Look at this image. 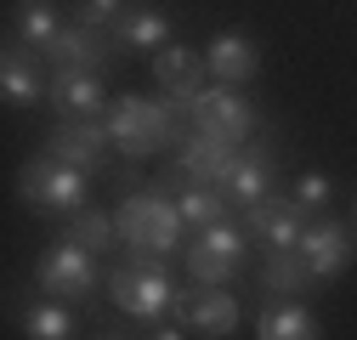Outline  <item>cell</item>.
<instances>
[{
    "label": "cell",
    "instance_id": "cell-30",
    "mask_svg": "<svg viewBox=\"0 0 357 340\" xmlns=\"http://www.w3.org/2000/svg\"><path fill=\"white\" fill-rule=\"evenodd\" d=\"M351 216H357V204H351Z\"/></svg>",
    "mask_w": 357,
    "mask_h": 340
},
{
    "label": "cell",
    "instance_id": "cell-12",
    "mask_svg": "<svg viewBox=\"0 0 357 340\" xmlns=\"http://www.w3.org/2000/svg\"><path fill=\"white\" fill-rule=\"evenodd\" d=\"M244 227H250L266 249H295V244H301V233H306V210H301L295 199L266 193V199H255V204L244 210Z\"/></svg>",
    "mask_w": 357,
    "mask_h": 340
},
{
    "label": "cell",
    "instance_id": "cell-10",
    "mask_svg": "<svg viewBox=\"0 0 357 340\" xmlns=\"http://www.w3.org/2000/svg\"><path fill=\"white\" fill-rule=\"evenodd\" d=\"M295 255H301V267H306L312 284H335L351 267V238H346V227L335 216H318V222H306Z\"/></svg>",
    "mask_w": 357,
    "mask_h": 340
},
{
    "label": "cell",
    "instance_id": "cell-25",
    "mask_svg": "<svg viewBox=\"0 0 357 340\" xmlns=\"http://www.w3.org/2000/svg\"><path fill=\"white\" fill-rule=\"evenodd\" d=\"M23 334L29 340H74V312H68V301H34L29 312H23Z\"/></svg>",
    "mask_w": 357,
    "mask_h": 340
},
{
    "label": "cell",
    "instance_id": "cell-11",
    "mask_svg": "<svg viewBox=\"0 0 357 340\" xmlns=\"http://www.w3.org/2000/svg\"><path fill=\"white\" fill-rule=\"evenodd\" d=\"M108 148H114L108 119H63L52 131V142H46V153L63 159V164H74V170H102Z\"/></svg>",
    "mask_w": 357,
    "mask_h": 340
},
{
    "label": "cell",
    "instance_id": "cell-28",
    "mask_svg": "<svg viewBox=\"0 0 357 340\" xmlns=\"http://www.w3.org/2000/svg\"><path fill=\"white\" fill-rule=\"evenodd\" d=\"M148 340H182V329H170V323H153V334Z\"/></svg>",
    "mask_w": 357,
    "mask_h": 340
},
{
    "label": "cell",
    "instance_id": "cell-15",
    "mask_svg": "<svg viewBox=\"0 0 357 340\" xmlns=\"http://www.w3.org/2000/svg\"><path fill=\"white\" fill-rule=\"evenodd\" d=\"M204 68H210V79H215V85H233V91H238V85L261 68V52H255V40H250V34L227 29V34H215V40H210Z\"/></svg>",
    "mask_w": 357,
    "mask_h": 340
},
{
    "label": "cell",
    "instance_id": "cell-17",
    "mask_svg": "<svg viewBox=\"0 0 357 340\" xmlns=\"http://www.w3.org/2000/svg\"><path fill=\"white\" fill-rule=\"evenodd\" d=\"M221 193H227L233 204H255V199H266L273 193V153H261V148H238V159H233V170H227V182H221Z\"/></svg>",
    "mask_w": 357,
    "mask_h": 340
},
{
    "label": "cell",
    "instance_id": "cell-26",
    "mask_svg": "<svg viewBox=\"0 0 357 340\" xmlns=\"http://www.w3.org/2000/svg\"><path fill=\"white\" fill-rule=\"evenodd\" d=\"M125 17V0H74V23H85V29H114Z\"/></svg>",
    "mask_w": 357,
    "mask_h": 340
},
{
    "label": "cell",
    "instance_id": "cell-14",
    "mask_svg": "<svg viewBox=\"0 0 357 340\" xmlns=\"http://www.w3.org/2000/svg\"><path fill=\"white\" fill-rule=\"evenodd\" d=\"M52 108L63 119H108V97L97 68H57L52 74Z\"/></svg>",
    "mask_w": 357,
    "mask_h": 340
},
{
    "label": "cell",
    "instance_id": "cell-16",
    "mask_svg": "<svg viewBox=\"0 0 357 340\" xmlns=\"http://www.w3.org/2000/svg\"><path fill=\"white\" fill-rule=\"evenodd\" d=\"M108 57H114V46L102 40V29H85V23H68L46 52L52 68H97V74L108 68Z\"/></svg>",
    "mask_w": 357,
    "mask_h": 340
},
{
    "label": "cell",
    "instance_id": "cell-21",
    "mask_svg": "<svg viewBox=\"0 0 357 340\" xmlns=\"http://www.w3.org/2000/svg\"><path fill=\"white\" fill-rule=\"evenodd\" d=\"M255 340H324V329H318V318H312L306 307L278 301V307H266L255 318Z\"/></svg>",
    "mask_w": 357,
    "mask_h": 340
},
{
    "label": "cell",
    "instance_id": "cell-24",
    "mask_svg": "<svg viewBox=\"0 0 357 340\" xmlns=\"http://www.w3.org/2000/svg\"><path fill=\"white\" fill-rule=\"evenodd\" d=\"M227 204H233V199L221 193V187H182V193H176V210H182V222H188L193 233L227 222Z\"/></svg>",
    "mask_w": 357,
    "mask_h": 340
},
{
    "label": "cell",
    "instance_id": "cell-9",
    "mask_svg": "<svg viewBox=\"0 0 357 340\" xmlns=\"http://www.w3.org/2000/svg\"><path fill=\"white\" fill-rule=\"evenodd\" d=\"M153 79H159V97L176 108V114H193V102H199V91H204V79H210V68H204V57L199 52H188V46H159L153 52Z\"/></svg>",
    "mask_w": 357,
    "mask_h": 340
},
{
    "label": "cell",
    "instance_id": "cell-18",
    "mask_svg": "<svg viewBox=\"0 0 357 340\" xmlns=\"http://www.w3.org/2000/svg\"><path fill=\"white\" fill-rule=\"evenodd\" d=\"M63 29H68V23H63V12L52 6V0H17V6H12V34L23 40V46H34L40 57L52 52V40H57Z\"/></svg>",
    "mask_w": 357,
    "mask_h": 340
},
{
    "label": "cell",
    "instance_id": "cell-19",
    "mask_svg": "<svg viewBox=\"0 0 357 340\" xmlns=\"http://www.w3.org/2000/svg\"><path fill=\"white\" fill-rule=\"evenodd\" d=\"M108 34L119 46H130V52H159V46H170V17L159 6H125V17Z\"/></svg>",
    "mask_w": 357,
    "mask_h": 340
},
{
    "label": "cell",
    "instance_id": "cell-6",
    "mask_svg": "<svg viewBox=\"0 0 357 340\" xmlns=\"http://www.w3.org/2000/svg\"><path fill=\"white\" fill-rule=\"evenodd\" d=\"M188 125H193L199 137H215V142H227V148H244L250 131L261 125V114L250 108L244 91H233V85H204L199 102H193V114H188Z\"/></svg>",
    "mask_w": 357,
    "mask_h": 340
},
{
    "label": "cell",
    "instance_id": "cell-22",
    "mask_svg": "<svg viewBox=\"0 0 357 340\" xmlns=\"http://www.w3.org/2000/svg\"><path fill=\"white\" fill-rule=\"evenodd\" d=\"M306 267H301V255L295 249H266V261H261V289L266 295H278V301H295V295L306 289Z\"/></svg>",
    "mask_w": 357,
    "mask_h": 340
},
{
    "label": "cell",
    "instance_id": "cell-13",
    "mask_svg": "<svg viewBox=\"0 0 357 340\" xmlns=\"http://www.w3.org/2000/svg\"><path fill=\"white\" fill-rule=\"evenodd\" d=\"M176 318H182L193 334H204V340H227L233 329H238V318H244V307L233 301L227 289H210V284H199L182 307H176Z\"/></svg>",
    "mask_w": 357,
    "mask_h": 340
},
{
    "label": "cell",
    "instance_id": "cell-3",
    "mask_svg": "<svg viewBox=\"0 0 357 340\" xmlns=\"http://www.w3.org/2000/svg\"><path fill=\"white\" fill-rule=\"evenodd\" d=\"M108 301L130 323H165V318H176V307L188 301V289H176L153 267H108Z\"/></svg>",
    "mask_w": 357,
    "mask_h": 340
},
{
    "label": "cell",
    "instance_id": "cell-2",
    "mask_svg": "<svg viewBox=\"0 0 357 340\" xmlns=\"http://www.w3.org/2000/svg\"><path fill=\"white\" fill-rule=\"evenodd\" d=\"M108 131H114V148L125 159H148V153H159L170 142H188L182 114L165 97H130V91L119 102H108Z\"/></svg>",
    "mask_w": 357,
    "mask_h": 340
},
{
    "label": "cell",
    "instance_id": "cell-20",
    "mask_svg": "<svg viewBox=\"0 0 357 340\" xmlns=\"http://www.w3.org/2000/svg\"><path fill=\"white\" fill-rule=\"evenodd\" d=\"M0 91H6V102H12V108H23V102L52 97V79H46V68L29 63L23 52H6V63H0Z\"/></svg>",
    "mask_w": 357,
    "mask_h": 340
},
{
    "label": "cell",
    "instance_id": "cell-4",
    "mask_svg": "<svg viewBox=\"0 0 357 340\" xmlns=\"http://www.w3.org/2000/svg\"><path fill=\"white\" fill-rule=\"evenodd\" d=\"M34 284H40V295H52V301L85 307V301H91V295L108 284V272L97 267V255H91V249H79L74 238H57L52 249H40V261H34Z\"/></svg>",
    "mask_w": 357,
    "mask_h": 340
},
{
    "label": "cell",
    "instance_id": "cell-29",
    "mask_svg": "<svg viewBox=\"0 0 357 340\" xmlns=\"http://www.w3.org/2000/svg\"><path fill=\"white\" fill-rule=\"evenodd\" d=\"M91 340H130L125 329H102V334H91Z\"/></svg>",
    "mask_w": 357,
    "mask_h": 340
},
{
    "label": "cell",
    "instance_id": "cell-8",
    "mask_svg": "<svg viewBox=\"0 0 357 340\" xmlns=\"http://www.w3.org/2000/svg\"><path fill=\"white\" fill-rule=\"evenodd\" d=\"M233 159H238V148L188 131L182 153H176V170H165L153 187H159V193H170V187H176V193H182V187H221V182H227V170H233Z\"/></svg>",
    "mask_w": 357,
    "mask_h": 340
},
{
    "label": "cell",
    "instance_id": "cell-27",
    "mask_svg": "<svg viewBox=\"0 0 357 340\" xmlns=\"http://www.w3.org/2000/svg\"><path fill=\"white\" fill-rule=\"evenodd\" d=\"M329 193H335V187H329L324 170H306V176L295 182V204H301V210H324V204H329Z\"/></svg>",
    "mask_w": 357,
    "mask_h": 340
},
{
    "label": "cell",
    "instance_id": "cell-1",
    "mask_svg": "<svg viewBox=\"0 0 357 340\" xmlns=\"http://www.w3.org/2000/svg\"><path fill=\"white\" fill-rule=\"evenodd\" d=\"M119 244H125V255L137 267H165L176 249H182V210H176V199L170 193H159V187H142V193H125L119 199Z\"/></svg>",
    "mask_w": 357,
    "mask_h": 340
},
{
    "label": "cell",
    "instance_id": "cell-23",
    "mask_svg": "<svg viewBox=\"0 0 357 340\" xmlns=\"http://www.w3.org/2000/svg\"><path fill=\"white\" fill-rule=\"evenodd\" d=\"M68 238H74L79 249H91V255H108V249L119 244V216H108V210H97V204H85L79 216L68 222Z\"/></svg>",
    "mask_w": 357,
    "mask_h": 340
},
{
    "label": "cell",
    "instance_id": "cell-5",
    "mask_svg": "<svg viewBox=\"0 0 357 340\" xmlns=\"http://www.w3.org/2000/svg\"><path fill=\"white\" fill-rule=\"evenodd\" d=\"M17 193L34 204V210H52V216H79L85 210V170L52 159V153H40L23 164V176H17Z\"/></svg>",
    "mask_w": 357,
    "mask_h": 340
},
{
    "label": "cell",
    "instance_id": "cell-7",
    "mask_svg": "<svg viewBox=\"0 0 357 340\" xmlns=\"http://www.w3.org/2000/svg\"><path fill=\"white\" fill-rule=\"evenodd\" d=\"M188 272H193V284H210V289H227L238 272H244V227H233V222H215V227H204L193 244H188Z\"/></svg>",
    "mask_w": 357,
    "mask_h": 340
}]
</instances>
